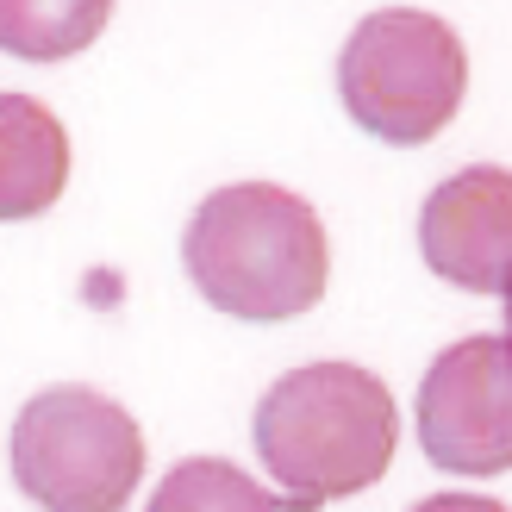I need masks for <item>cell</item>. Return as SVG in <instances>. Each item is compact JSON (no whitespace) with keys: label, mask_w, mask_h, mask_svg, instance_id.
Listing matches in <instances>:
<instances>
[{"label":"cell","mask_w":512,"mask_h":512,"mask_svg":"<svg viewBox=\"0 0 512 512\" xmlns=\"http://www.w3.org/2000/svg\"><path fill=\"white\" fill-rule=\"evenodd\" d=\"M182 263L200 300L250 325L300 319L325 300L331 244L313 200L275 182H232L194 207Z\"/></svg>","instance_id":"1"},{"label":"cell","mask_w":512,"mask_h":512,"mask_svg":"<svg viewBox=\"0 0 512 512\" xmlns=\"http://www.w3.org/2000/svg\"><path fill=\"white\" fill-rule=\"evenodd\" d=\"M400 444V406L388 381L356 363L288 369L256 400V456L269 481L306 512L375 488Z\"/></svg>","instance_id":"2"},{"label":"cell","mask_w":512,"mask_h":512,"mask_svg":"<svg viewBox=\"0 0 512 512\" xmlns=\"http://www.w3.org/2000/svg\"><path fill=\"white\" fill-rule=\"evenodd\" d=\"M344 113L381 144H431L469 94V50L438 13L381 7L338 50Z\"/></svg>","instance_id":"3"},{"label":"cell","mask_w":512,"mask_h":512,"mask_svg":"<svg viewBox=\"0 0 512 512\" xmlns=\"http://www.w3.org/2000/svg\"><path fill=\"white\" fill-rule=\"evenodd\" d=\"M13 481L44 512H119L144 481V431L94 388H44L13 419Z\"/></svg>","instance_id":"4"},{"label":"cell","mask_w":512,"mask_h":512,"mask_svg":"<svg viewBox=\"0 0 512 512\" xmlns=\"http://www.w3.org/2000/svg\"><path fill=\"white\" fill-rule=\"evenodd\" d=\"M419 444L444 475L512 469V338H463L425 369Z\"/></svg>","instance_id":"5"},{"label":"cell","mask_w":512,"mask_h":512,"mask_svg":"<svg viewBox=\"0 0 512 512\" xmlns=\"http://www.w3.org/2000/svg\"><path fill=\"white\" fill-rule=\"evenodd\" d=\"M419 250L431 275L463 294L512 288V169L475 163L438 182L419 207Z\"/></svg>","instance_id":"6"},{"label":"cell","mask_w":512,"mask_h":512,"mask_svg":"<svg viewBox=\"0 0 512 512\" xmlns=\"http://www.w3.org/2000/svg\"><path fill=\"white\" fill-rule=\"evenodd\" d=\"M69 188V132L32 94H0V225L38 219Z\"/></svg>","instance_id":"7"},{"label":"cell","mask_w":512,"mask_h":512,"mask_svg":"<svg viewBox=\"0 0 512 512\" xmlns=\"http://www.w3.org/2000/svg\"><path fill=\"white\" fill-rule=\"evenodd\" d=\"M113 0H0V50L19 63H63L107 32Z\"/></svg>","instance_id":"8"},{"label":"cell","mask_w":512,"mask_h":512,"mask_svg":"<svg viewBox=\"0 0 512 512\" xmlns=\"http://www.w3.org/2000/svg\"><path fill=\"white\" fill-rule=\"evenodd\" d=\"M144 512H306V506L288 494H263V481L225 456H188L157 481Z\"/></svg>","instance_id":"9"},{"label":"cell","mask_w":512,"mask_h":512,"mask_svg":"<svg viewBox=\"0 0 512 512\" xmlns=\"http://www.w3.org/2000/svg\"><path fill=\"white\" fill-rule=\"evenodd\" d=\"M413 512H512V506H500V500H488V494H431V500H419Z\"/></svg>","instance_id":"10"},{"label":"cell","mask_w":512,"mask_h":512,"mask_svg":"<svg viewBox=\"0 0 512 512\" xmlns=\"http://www.w3.org/2000/svg\"><path fill=\"white\" fill-rule=\"evenodd\" d=\"M500 300H506V338H512V288H506V294H500Z\"/></svg>","instance_id":"11"}]
</instances>
